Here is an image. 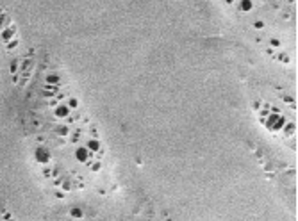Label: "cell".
Listing matches in <instances>:
<instances>
[{"instance_id": "6da1fadb", "label": "cell", "mask_w": 298, "mask_h": 221, "mask_svg": "<svg viewBox=\"0 0 298 221\" xmlns=\"http://www.w3.org/2000/svg\"><path fill=\"white\" fill-rule=\"evenodd\" d=\"M266 123H268V127H270V128H275V130L284 127V119H282V116H279L277 112H273L271 116H268Z\"/></svg>"}, {"instance_id": "7a4b0ae2", "label": "cell", "mask_w": 298, "mask_h": 221, "mask_svg": "<svg viewBox=\"0 0 298 221\" xmlns=\"http://www.w3.org/2000/svg\"><path fill=\"white\" fill-rule=\"evenodd\" d=\"M93 155H95V153H91L86 146H79L75 150V157H77V161H80V162H88Z\"/></svg>"}, {"instance_id": "3957f363", "label": "cell", "mask_w": 298, "mask_h": 221, "mask_svg": "<svg viewBox=\"0 0 298 221\" xmlns=\"http://www.w3.org/2000/svg\"><path fill=\"white\" fill-rule=\"evenodd\" d=\"M54 116L57 118V119H64V118H68V114L72 112V109L66 105V104H57V107H54Z\"/></svg>"}, {"instance_id": "277c9868", "label": "cell", "mask_w": 298, "mask_h": 221, "mask_svg": "<svg viewBox=\"0 0 298 221\" xmlns=\"http://www.w3.org/2000/svg\"><path fill=\"white\" fill-rule=\"evenodd\" d=\"M36 161L39 164H48L50 162V152L45 146H39L36 150Z\"/></svg>"}, {"instance_id": "5b68a950", "label": "cell", "mask_w": 298, "mask_h": 221, "mask_svg": "<svg viewBox=\"0 0 298 221\" xmlns=\"http://www.w3.org/2000/svg\"><path fill=\"white\" fill-rule=\"evenodd\" d=\"M86 148H88L91 153H97V152L102 148V145H100L98 137H91V139H88V145H86Z\"/></svg>"}, {"instance_id": "8992f818", "label": "cell", "mask_w": 298, "mask_h": 221, "mask_svg": "<svg viewBox=\"0 0 298 221\" xmlns=\"http://www.w3.org/2000/svg\"><path fill=\"white\" fill-rule=\"evenodd\" d=\"M54 132H55L59 137H68V136H70V127H68V125H57V127L54 128Z\"/></svg>"}, {"instance_id": "52a82bcc", "label": "cell", "mask_w": 298, "mask_h": 221, "mask_svg": "<svg viewBox=\"0 0 298 221\" xmlns=\"http://www.w3.org/2000/svg\"><path fill=\"white\" fill-rule=\"evenodd\" d=\"M70 216L75 218V220H82V216H84V211H80L79 207H73L72 211H70Z\"/></svg>"}, {"instance_id": "ba28073f", "label": "cell", "mask_w": 298, "mask_h": 221, "mask_svg": "<svg viewBox=\"0 0 298 221\" xmlns=\"http://www.w3.org/2000/svg\"><path fill=\"white\" fill-rule=\"evenodd\" d=\"M46 84H59V77L57 75H46Z\"/></svg>"}, {"instance_id": "9c48e42d", "label": "cell", "mask_w": 298, "mask_h": 221, "mask_svg": "<svg viewBox=\"0 0 298 221\" xmlns=\"http://www.w3.org/2000/svg\"><path fill=\"white\" fill-rule=\"evenodd\" d=\"M66 105L70 107V109H77L79 107V102L75 100V98H68V102H66Z\"/></svg>"}, {"instance_id": "30bf717a", "label": "cell", "mask_w": 298, "mask_h": 221, "mask_svg": "<svg viewBox=\"0 0 298 221\" xmlns=\"http://www.w3.org/2000/svg\"><path fill=\"white\" fill-rule=\"evenodd\" d=\"M61 187H63L64 191H70V189H72V184H70V180H63V182H61Z\"/></svg>"}, {"instance_id": "8fae6325", "label": "cell", "mask_w": 298, "mask_h": 221, "mask_svg": "<svg viewBox=\"0 0 298 221\" xmlns=\"http://www.w3.org/2000/svg\"><path fill=\"white\" fill-rule=\"evenodd\" d=\"M286 132H288V136H291V134L295 132V125H293V123H288V127H286Z\"/></svg>"}, {"instance_id": "7c38bea8", "label": "cell", "mask_w": 298, "mask_h": 221, "mask_svg": "<svg viewBox=\"0 0 298 221\" xmlns=\"http://www.w3.org/2000/svg\"><path fill=\"white\" fill-rule=\"evenodd\" d=\"M79 137H80V128H77V130L73 132V136H72V141H73V143H77V141H79Z\"/></svg>"}, {"instance_id": "4fadbf2b", "label": "cell", "mask_w": 298, "mask_h": 221, "mask_svg": "<svg viewBox=\"0 0 298 221\" xmlns=\"http://www.w3.org/2000/svg\"><path fill=\"white\" fill-rule=\"evenodd\" d=\"M91 166V171H100V162L97 161V162H93V164H89Z\"/></svg>"}, {"instance_id": "5bb4252c", "label": "cell", "mask_w": 298, "mask_h": 221, "mask_svg": "<svg viewBox=\"0 0 298 221\" xmlns=\"http://www.w3.org/2000/svg\"><path fill=\"white\" fill-rule=\"evenodd\" d=\"M16 70H18V63H13V66H11V73H16Z\"/></svg>"}, {"instance_id": "9a60e30c", "label": "cell", "mask_w": 298, "mask_h": 221, "mask_svg": "<svg viewBox=\"0 0 298 221\" xmlns=\"http://www.w3.org/2000/svg\"><path fill=\"white\" fill-rule=\"evenodd\" d=\"M89 132H91L93 137H97V128H95V127H89Z\"/></svg>"}, {"instance_id": "2e32d148", "label": "cell", "mask_w": 298, "mask_h": 221, "mask_svg": "<svg viewBox=\"0 0 298 221\" xmlns=\"http://www.w3.org/2000/svg\"><path fill=\"white\" fill-rule=\"evenodd\" d=\"M248 7H250V2H248V0H245V2H243V9H245V11H246V9H248Z\"/></svg>"}, {"instance_id": "e0dca14e", "label": "cell", "mask_w": 298, "mask_h": 221, "mask_svg": "<svg viewBox=\"0 0 298 221\" xmlns=\"http://www.w3.org/2000/svg\"><path fill=\"white\" fill-rule=\"evenodd\" d=\"M11 220V214L9 212H4V221H9Z\"/></svg>"}, {"instance_id": "ac0fdd59", "label": "cell", "mask_w": 298, "mask_h": 221, "mask_svg": "<svg viewBox=\"0 0 298 221\" xmlns=\"http://www.w3.org/2000/svg\"><path fill=\"white\" fill-rule=\"evenodd\" d=\"M271 45H273V46H279V45H280V43H279V41H277V39H271Z\"/></svg>"}, {"instance_id": "d6986e66", "label": "cell", "mask_w": 298, "mask_h": 221, "mask_svg": "<svg viewBox=\"0 0 298 221\" xmlns=\"http://www.w3.org/2000/svg\"><path fill=\"white\" fill-rule=\"evenodd\" d=\"M55 196H57V198H64V194H63L61 191H57V193H55Z\"/></svg>"}, {"instance_id": "ffe728a7", "label": "cell", "mask_w": 298, "mask_h": 221, "mask_svg": "<svg viewBox=\"0 0 298 221\" xmlns=\"http://www.w3.org/2000/svg\"><path fill=\"white\" fill-rule=\"evenodd\" d=\"M255 29H262V22H257V23H255Z\"/></svg>"}, {"instance_id": "44dd1931", "label": "cell", "mask_w": 298, "mask_h": 221, "mask_svg": "<svg viewBox=\"0 0 298 221\" xmlns=\"http://www.w3.org/2000/svg\"><path fill=\"white\" fill-rule=\"evenodd\" d=\"M9 221H13V220H9Z\"/></svg>"}]
</instances>
